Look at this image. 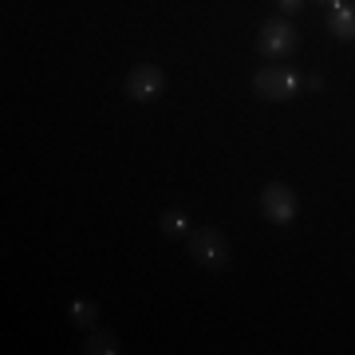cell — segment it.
<instances>
[{"instance_id":"8fae6325","label":"cell","mask_w":355,"mask_h":355,"mask_svg":"<svg viewBox=\"0 0 355 355\" xmlns=\"http://www.w3.org/2000/svg\"><path fill=\"white\" fill-rule=\"evenodd\" d=\"M320 4H340V0H320Z\"/></svg>"},{"instance_id":"30bf717a","label":"cell","mask_w":355,"mask_h":355,"mask_svg":"<svg viewBox=\"0 0 355 355\" xmlns=\"http://www.w3.org/2000/svg\"><path fill=\"white\" fill-rule=\"evenodd\" d=\"M277 4H280V12H300L304 0H277Z\"/></svg>"},{"instance_id":"9c48e42d","label":"cell","mask_w":355,"mask_h":355,"mask_svg":"<svg viewBox=\"0 0 355 355\" xmlns=\"http://www.w3.org/2000/svg\"><path fill=\"white\" fill-rule=\"evenodd\" d=\"M186 225H190V217L182 209H166L162 214V233H186Z\"/></svg>"},{"instance_id":"3957f363","label":"cell","mask_w":355,"mask_h":355,"mask_svg":"<svg viewBox=\"0 0 355 355\" xmlns=\"http://www.w3.org/2000/svg\"><path fill=\"white\" fill-rule=\"evenodd\" d=\"M296 209H300V202H296L292 186H284V182L265 186V193H261V214H265L272 225H292V221H296Z\"/></svg>"},{"instance_id":"5b68a950","label":"cell","mask_w":355,"mask_h":355,"mask_svg":"<svg viewBox=\"0 0 355 355\" xmlns=\"http://www.w3.org/2000/svg\"><path fill=\"white\" fill-rule=\"evenodd\" d=\"M162 87H166V76L158 71V67H135V71L127 76V95L135 103L158 99V95H162Z\"/></svg>"},{"instance_id":"7a4b0ae2","label":"cell","mask_w":355,"mask_h":355,"mask_svg":"<svg viewBox=\"0 0 355 355\" xmlns=\"http://www.w3.org/2000/svg\"><path fill=\"white\" fill-rule=\"evenodd\" d=\"M253 91L268 103H288L300 91V76L296 71H284V67H268V71H257L253 76Z\"/></svg>"},{"instance_id":"52a82bcc","label":"cell","mask_w":355,"mask_h":355,"mask_svg":"<svg viewBox=\"0 0 355 355\" xmlns=\"http://www.w3.org/2000/svg\"><path fill=\"white\" fill-rule=\"evenodd\" d=\"M67 316H71V324H79V328H91V324L99 320V304H95V300H71Z\"/></svg>"},{"instance_id":"8992f818","label":"cell","mask_w":355,"mask_h":355,"mask_svg":"<svg viewBox=\"0 0 355 355\" xmlns=\"http://www.w3.org/2000/svg\"><path fill=\"white\" fill-rule=\"evenodd\" d=\"M331 32L343 44H355V4H331Z\"/></svg>"},{"instance_id":"ba28073f","label":"cell","mask_w":355,"mask_h":355,"mask_svg":"<svg viewBox=\"0 0 355 355\" xmlns=\"http://www.w3.org/2000/svg\"><path fill=\"white\" fill-rule=\"evenodd\" d=\"M83 352L87 355H119V340H114L111 331H95V336H87Z\"/></svg>"},{"instance_id":"277c9868","label":"cell","mask_w":355,"mask_h":355,"mask_svg":"<svg viewBox=\"0 0 355 355\" xmlns=\"http://www.w3.org/2000/svg\"><path fill=\"white\" fill-rule=\"evenodd\" d=\"M257 48H261V55H268V60H284V55L296 51V32H292V24L284 16L265 20V24H261V36H257Z\"/></svg>"},{"instance_id":"6da1fadb","label":"cell","mask_w":355,"mask_h":355,"mask_svg":"<svg viewBox=\"0 0 355 355\" xmlns=\"http://www.w3.org/2000/svg\"><path fill=\"white\" fill-rule=\"evenodd\" d=\"M190 257L202 268H225L229 265V237L214 225H202L190 237Z\"/></svg>"}]
</instances>
